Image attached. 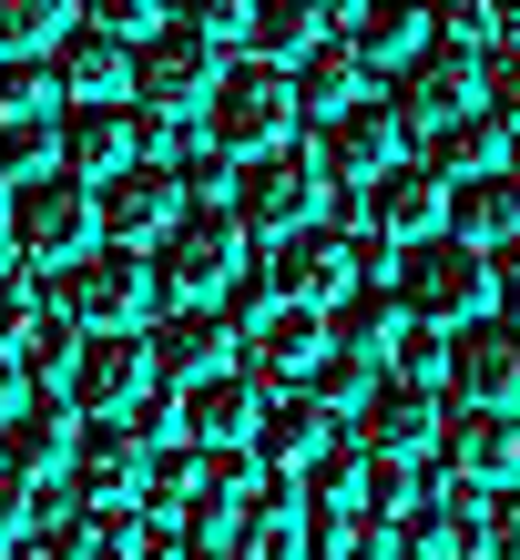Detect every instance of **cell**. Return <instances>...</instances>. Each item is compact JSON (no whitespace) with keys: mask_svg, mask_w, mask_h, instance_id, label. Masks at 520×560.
I'll return each mask as SVG.
<instances>
[{"mask_svg":"<svg viewBox=\"0 0 520 560\" xmlns=\"http://www.w3.org/2000/svg\"><path fill=\"white\" fill-rule=\"evenodd\" d=\"M42 295L72 306L82 326H153L164 316V276H153V255L123 245V235H92L82 255H61V266L42 276Z\"/></svg>","mask_w":520,"mask_h":560,"instance_id":"obj_1","label":"cell"},{"mask_svg":"<svg viewBox=\"0 0 520 560\" xmlns=\"http://www.w3.org/2000/svg\"><path fill=\"white\" fill-rule=\"evenodd\" d=\"M388 285H398V306L408 316H429V326H460V316H479L490 306V245H470V235H408L398 245V266H388Z\"/></svg>","mask_w":520,"mask_h":560,"instance_id":"obj_2","label":"cell"},{"mask_svg":"<svg viewBox=\"0 0 520 560\" xmlns=\"http://www.w3.org/2000/svg\"><path fill=\"white\" fill-rule=\"evenodd\" d=\"M297 61H266V51H245V61H224L215 72V92H205V133L224 143V153H266V143H286L297 133Z\"/></svg>","mask_w":520,"mask_h":560,"instance_id":"obj_3","label":"cell"},{"mask_svg":"<svg viewBox=\"0 0 520 560\" xmlns=\"http://www.w3.org/2000/svg\"><path fill=\"white\" fill-rule=\"evenodd\" d=\"M235 266H245V224H235V205H184L164 235H153V276H164V306H215Z\"/></svg>","mask_w":520,"mask_h":560,"instance_id":"obj_4","label":"cell"},{"mask_svg":"<svg viewBox=\"0 0 520 560\" xmlns=\"http://www.w3.org/2000/svg\"><path fill=\"white\" fill-rule=\"evenodd\" d=\"M224 205H235L245 235H266V245H276L286 224H316V214H327V163L297 153V143L235 153V194H224Z\"/></svg>","mask_w":520,"mask_h":560,"instance_id":"obj_5","label":"cell"},{"mask_svg":"<svg viewBox=\"0 0 520 560\" xmlns=\"http://www.w3.org/2000/svg\"><path fill=\"white\" fill-rule=\"evenodd\" d=\"M11 245L31 255V266H61V255H82L92 235H103V214H92V174H72V163H31V174L11 184Z\"/></svg>","mask_w":520,"mask_h":560,"instance_id":"obj_6","label":"cell"},{"mask_svg":"<svg viewBox=\"0 0 520 560\" xmlns=\"http://www.w3.org/2000/svg\"><path fill=\"white\" fill-rule=\"evenodd\" d=\"M184 133V113H123L113 92L103 103H61V122H51V163H72V174H123L134 153H164Z\"/></svg>","mask_w":520,"mask_h":560,"instance_id":"obj_7","label":"cell"},{"mask_svg":"<svg viewBox=\"0 0 520 560\" xmlns=\"http://www.w3.org/2000/svg\"><path fill=\"white\" fill-rule=\"evenodd\" d=\"M470 103H479V51H470V42H439V31H429V42L388 72V113H398L408 143L439 133V122H460Z\"/></svg>","mask_w":520,"mask_h":560,"instance_id":"obj_8","label":"cell"},{"mask_svg":"<svg viewBox=\"0 0 520 560\" xmlns=\"http://www.w3.org/2000/svg\"><path fill=\"white\" fill-rule=\"evenodd\" d=\"M143 387H153V347H143V326H82L72 368H61V398H72L82 418H123Z\"/></svg>","mask_w":520,"mask_h":560,"instance_id":"obj_9","label":"cell"},{"mask_svg":"<svg viewBox=\"0 0 520 560\" xmlns=\"http://www.w3.org/2000/svg\"><path fill=\"white\" fill-rule=\"evenodd\" d=\"M134 92H143V113H205V92H215V31L153 21L134 42Z\"/></svg>","mask_w":520,"mask_h":560,"instance_id":"obj_10","label":"cell"},{"mask_svg":"<svg viewBox=\"0 0 520 560\" xmlns=\"http://www.w3.org/2000/svg\"><path fill=\"white\" fill-rule=\"evenodd\" d=\"M449 398L460 408H520V316H460L449 326Z\"/></svg>","mask_w":520,"mask_h":560,"instance_id":"obj_11","label":"cell"},{"mask_svg":"<svg viewBox=\"0 0 520 560\" xmlns=\"http://www.w3.org/2000/svg\"><path fill=\"white\" fill-rule=\"evenodd\" d=\"M61 103H72V92H61L51 51H0V153H11L21 174L51 153V122H61Z\"/></svg>","mask_w":520,"mask_h":560,"instance_id":"obj_12","label":"cell"},{"mask_svg":"<svg viewBox=\"0 0 520 560\" xmlns=\"http://www.w3.org/2000/svg\"><path fill=\"white\" fill-rule=\"evenodd\" d=\"M439 428H449V387L378 377V398L347 418V439H357V448H378V458H429V448H439Z\"/></svg>","mask_w":520,"mask_h":560,"instance_id":"obj_13","label":"cell"},{"mask_svg":"<svg viewBox=\"0 0 520 560\" xmlns=\"http://www.w3.org/2000/svg\"><path fill=\"white\" fill-rule=\"evenodd\" d=\"M92 214H103V235L153 245V235H164V224L184 214V174H174V163H153V153H134L123 174H103V184H92Z\"/></svg>","mask_w":520,"mask_h":560,"instance_id":"obj_14","label":"cell"},{"mask_svg":"<svg viewBox=\"0 0 520 560\" xmlns=\"http://www.w3.org/2000/svg\"><path fill=\"white\" fill-rule=\"evenodd\" d=\"M143 439H134V418H82V439H72V500L82 510H134V489H143Z\"/></svg>","mask_w":520,"mask_h":560,"instance_id":"obj_15","label":"cell"},{"mask_svg":"<svg viewBox=\"0 0 520 560\" xmlns=\"http://www.w3.org/2000/svg\"><path fill=\"white\" fill-rule=\"evenodd\" d=\"M72 439H82L72 398H21L11 418H0V479H21V489L61 479V469H72Z\"/></svg>","mask_w":520,"mask_h":560,"instance_id":"obj_16","label":"cell"},{"mask_svg":"<svg viewBox=\"0 0 520 560\" xmlns=\"http://www.w3.org/2000/svg\"><path fill=\"white\" fill-rule=\"evenodd\" d=\"M174 398H184V439L194 448H245L255 418H266V377L255 368H205V377H184Z\"/></svg>","mask_w":520,"mask_h":560,"instance_id":"obj_17","label":"cell"},{"mask_svg":"<svg viewBox=\"0 0 520 560\" xmlns=\"http://www.w3.org/2000/svg\"><path fill=\"white\" fill-rule=\"evenodd\" d=\"M398 113H378V103H347V113H327L316 122V163H327V194L337 184H378L388 163H398Z\"/></svg>","mask_w":520,"mask_h":560,"instance_id":"obj_18","label":"cell"},{"mask_svg":"<svg viewBox=\"0 0 520 560\" xmlns=\"http://www.w3.org/2000/svg\"><path fill=\"white\" fill-rule=\"evenodd\" d=\"M327 439H337V408L297 377V387H276V398H266V418H255L245 448L266 458V469H316V458H327Z\"/></svg>","mask_w":520,"mask_h":560,"instance_id":"obj_19","label":"cell"},{"mask_svg":"<svg viewBox=\"0 0 520 560\" xmlns=\"http://www.w3.org/2000/svg\"><path fill=\"white\" fill-rule=\"evenodd\" d=\"M143 347H153V377L184 387V377H205V368L235 357V326H224V306H164L143 326Z\"/></svg>","mask_w":520,"mask_h":560,"instance_id":"obj_20","label":"cell"},{"mask_svg":"<svg viewBox=\"0 0 520 560\" xmlns=\"http://www.w3.org/2000/svg\"><path fill=\"white\" fill-rule=\"evenodd\" d=\"M368 214H378L398 245H408V235H439V224H449V174H439L429 153H418V163L398 153V163H388V174L368 184Z\"/></svg>","mask_w":520,"mask_h":560,"instance_id":"obj_21","label":"cell"},{"mask_svg":"<svg viewBox=\"0 0 520 560\" xmlns=\"http://www.w3.org/2000/svg\"><path fill=\"white\" fill-rule=\"evenodd\" d=\"M439 448H449V469L479 479V489L520 479V418H510V408H460V418L439 428Z\"/></svg>","mask_w":520,"mask_h":560,"instance_id":"obj_22","label":"cell"},{"mask_svg":"<svg viewBox=\"0 0 520 560\" xmlns=\"http://www.w3.org/2000/svg\"><path fill=\"white\" fill-rule=\"evenodd\" d=\"M51 72H61V92H72V103H103V92L134 82V42H123V31H103V21H72V31L51 42Z\"/></svg>","mask_w":520,"mask_h":560,"instance_id":"obj_23","label":"cell"},{"mask_svg":"<svg viewBox=\"0 0 520 560\" xmlns=\"http://www.w3.org/2000/svg\"><path fill=\"white\" fill-rule=\"evenodd\" d=\"M316 347H327V306H297V295H276V316L245 337V357H255V377H266V387H297L316 368Z\"/></svg>","mask_w":520,"mask_h":560,"instance_id":"obj_24","label":"cell"},{"mask_svg":"<svg viewBox=\"0 0 520 560\" xmlns=\"http://www.w3.org/2000/svg\"><path fill=\"white\" fill-rule=\"evenodd\" d=\"M347 103H368V61H357V42H327V31H316V42L297 51V113L327 122Z\"/></svg>","mask_w":520,"mask_h":560,"instance_id":"obj_25","label":"cell"},{"mask_svg":"<svg viewBox=\"0 0 520 560\" xmlns=\"http://www.w3.org/2000/svg\"><path fill=\"white\" fill-rule=\"evenodd\" d=\"M418 153H429L439 174L460 184V174H479V163H500V153H520V122H510V113H490V103H470L460 122H439V133H418Z\"/></svg>","mask_w":520,"mask_h":560,"instance_id":"obj_26","label":"cell"},{"mask_svg":"<svg viewBox=\"0 0 520 560\" xmlns=\"http://www.w3.org/2000/svg\"><path fill=\"white\" fill-rule=\"evenodd\" d=\"M449 235H470V245L520 235V174H500V163L460 174V184H449Z\"/></svg>","mask_w":520,"mask_h":560,"instance_id":"obj_27","label":"cell"},{"mask_svg":"<svg viewBox=\"0 0 520 560\" xmlns=\"http://www.w3.org/2000/svg\"><path fill=\"white\" fill-rule=\"evenodd\" d=\"M337 42H357V61H368V72H398V61L429 42V11H418V0H368Z\"/></svg>","mask_w":520,"mask_h":560,"instance_id":"obj_28","label":"cell"},{"mask_svg":"<svg viewBox=\"0 0 520 560\" xmlns=\"http://www.w3.org/2000/svg\"><path fill=\"white\" fill-rule=\"evenodd\" d=\"M398 316H408V306H398V285H388V276H378V285H347L337 306H327V347H368V357H388Z\"/></svg>","mask_w":520,"mask_h":560,"instance_id":"obj_29","label":"cell"},{"mask_svg":"<svg viewBox=\"0 0 520 560\" xmlns=\"http://www.w3.org/2000/svg\"><path fill=\"white\" fill-rule=\"evenodd\" d=\"M316 31H327V21H316V0H255V11H245V51L297 61V51L316 42Z\"/></svg>","mask_w":520,"mask_h":560,"instance_id":"obj_30","label":"cell"},{"mask_svg":"<svg viewBox=\"0 0 520 560\" xmlns=\"http://www.w3.org/2000/svg\"><path fill=\"white\" fill-rule=\"evenodd\" d=\"M307 387H316V398H327L337 418H357V408L378 398V357H368V347H316V368H307Z\"/></svg>","mask_w":520,"mask_h":560,"instance_id":"obj_31","label":"cell"},{"mask_svg":"<svg viewBox=\"0 0 520 560\" xmlns=\"http://www.w3.org/2000/svg\"><path fill=\"white\" fill-rule=\"evenodd\" d=\"M388 377L449 387V326H429V316H398V337H388Z\"/></svg>","mask_w":520,"mask_h":560,"instance_id":"obj_32","label":"cell"},{"mask_svg":"<svg viewBox=\"0 0 520 560\" xmlns=\"http://www.w3.org/2000/svg\"><path fill=\"white\" fill-rule=\"evenodd\" d=\"M72 31V0H0V51H51Z\"/></svg>","mask_w":520,"mask_h":560,"instance_id":"obj_33","label":"cell"},{"mask_svg":"<svg viewBox=\"0 0 520 560\" xmlns=\"http://www.w3.org/2000/svg\"><path fill=\"white\" fill-rule=\"evenodd\" d=\"M307 500L316 510H368V448H327L316 479H307Z\"/></svg>","mask_w":520,"mask_h":560,"instance_id":"obj_34","label":"cell"},{"mask_svg":"<svg viewBox=\"0 0 520 560\" xmlns=\"http://www.w3.org/2000/svg\"><path fill=\"white\" fill-rule=\"evenodd\" d=\"M479 103L520 122V31H490V42H479Z\"/></svg>","mask_w":520,"mask_h":560,"instance_id":"obj_35","label":"cell"},{"mask_svg":"<svg viewBox=\"0 0 520 560\" xmlns=\"http://www.w3.org/2000/svg\"><path fill=\"white\" fill-rule=\"evenodd\" d=\"M215 306H224V326H235V337H255V326L276 316V276H266V266H235V276H224V295H215Z\"/></svg>","mask_w":520,"mask_h":560,"instance_id":"obj_36","label":"cell"},{"mask_svg":"<svg viewBox=\"0 0 520 560\" xmlns=\"http://www.w3.org/2000/svg\"><path fill=\"white\" fill-rule=\"evenodd\" d=\"M418 489H429V479H418V458H378V448H368V510H378V520H408Z\"/></svg>","mask_w":520,"mask_h":560,"instance_id":"obj_37","label":"cell"},{"mask_svg":"<svg viewBox=\"0 0 520 560\" xmlns=\"http://www.w3.org/2000/svg\"><path fill=\"white\" fill-rule=\"evenodd\" d=\"M429 31H439V42H470V51H479L500 21H490V0H429Z\"/></svg>","mask_w":520,"mask_h":560,"instance_id":"obj_38","label":"cell"},{"mask_svg":"<svg viewBox=\"0 0 520 560\" xmlns=\"http://www.w3.org/2000/svg\"><path fill=\"white\" fill-rule=\"evenodd\" d=\"M92 21H103V31H123V42H143V31L164 21V0H92Z\"/></svg>","mask_w":520,"mask_h":560,"instance_id":"obj_39","label":"cell"},{"mask_svg":"<svg viewBox=\"0 0 520 560\" xmlns=\"http://www.w3.org/2000/svg\"><path fill=\"white\" fill-rule=\"evenodd\" d=\"M82 560H143L134 550V520H123V510H92V550Z\"/></svg>","mask_w":520,"mask_h":560,"instance_id":"obj_40","label":"cell"},{"mask_svg":"<svg viewBox=\"0 0 520 560\" xmlns=\"http://www.w3.org/2000/svg\"><path fill=\"white\" fill-rule=\"evenodd\" d=\"M245 11H255V0H194V31H215V42H245Z\"/></svg>","mask_w":520,"mask_h":560,"instance_id":"obj_41","label":"cell"},{"mask_svg":"<svg viewBox=\"0 0 520 560\" xmlns=\"http://www.w3.org/2000/svg\"><path fill=\"white\" fill-rule=\"evenodd\" d=\"M21 540H31V489L0 479V550H21Z\"/></svg>","mask_w":520,"mask_h":560,"instance_id":"obj_42","label":"cell"},{"mask_svg":"<svg viewBox=\"0 0 520 560\" xmlns=\"http://www.w3.org/2000/svg\"><path fill=\"white\" fill-rule=\"evenodd\" d=\"M490 285L520 306V235H500V245H490Z\"/></svg>","mask_w":520,"mask_h":560,"instance_id":"obj_43","label":"cell"},{"mask_svg":"<svg viewBox=\"0 0 520 560\" xmlns=\"http://www.w3.org/2000/svg\"><path fill=\"white\" fill-rule=\"evenodd\" d=\"M21 398H31V368H21V357H0V418H11Z\"/></svg>","mask_w":520,"mask_h":560,"instance_id":"obj_44","label":"cell"},{"mask_svg":"<svg viewBox=\"0 0 520 560\" xmlns=\"http://www.w3.org/2000/svg\"><path fill=\"white\" fill-rule=\"evenodd\" d=\"M357 11H368V0H316V21H327V31H347Z\"/></svg>","mask_w":520,"mask_h":560,"instance_id":"obj_45","label":"cell"},{"mask_svg":"<svg viewBox=\"0 0 520 560\" xmlns=\"http://www.w3.org/2000/svg\"><path fill=\"white\" fill-rule=\"evenodd\" d=\"M490 21H500V31H520V0H490Z\"/></svg>","mask_w":520,"mask_h":560,"instance_id":"obj_46","label":"cell"},{"mask_svg":"<svg viewBox=\"0 0 520 560\" xmlns=\"http://www.w3.org/2000/svg\"><path fill=\"white\" fill-rule=\"evenodd\" d=\"M510 418H520V408H510Z\"/></svg>","mask_w":520,"mask_h":560,"instance_id":"obj_47","label":"cell"}]
</instances>
